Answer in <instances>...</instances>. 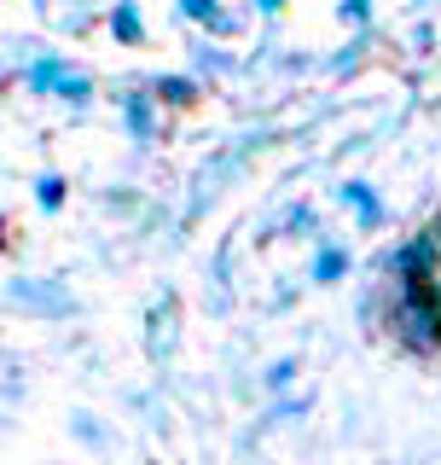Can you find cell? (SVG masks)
Masks as SVG:
<instances>
[{"label": "cell", "mask_w": 441, "mask_h": 465, "mask_svg": "<svg viewBox=\"0 0 441 465\" xmlns=\"http://www.w3.org/2000/svg\"><path fill=\"white\" fill-rule=\"evenodd\" d=\"M384 331L407 355H441V297L436 285H389L384 280Z\"/></svg>", "instance_id": "cell-1"}, {"label": "cell", "mask_w": 441, "mask_h": 465, "mask_svg": "<svg viewBox=\"0 0 441 465\" xmlns=\"http://www.w3.org/2000/svg\"><path fill=\"white\" fill-rule=\"evenodd\" d=\"M0 297H6L18 314H35V320H70L82 309L76 291L58 280V273H12V280L0 285Z\"/></svg>", "instance_id": "cell-2"}, {"label": "cell", "mask_w": 441, "mask_h": 465, "mask_svg": "<svg viewBox=\"0 0 441 465\" xmlns=\"http://www.w3.org/2000/svg\"><path fill=\"white\" fill-rule=\"evenodd\" d=\"M116 111H122V128L134 145H163L169 140V111L157 105L152 87H122L116 94Z\"/></svg>", "instance_id": "cell-3"}, {"label": "cell", "mask_w": 441, "mask_h": 465, "mask_svg": "<svg viewBox=\"0 0 441 465\" xmlns=\"http://www.w3.org/2000/svg\"><path fill=\"white\" fill-rule=\"evenodd\" d=\"M331 203L355 215L360 232H377V227L389 222V203H384V193H377L372 181H337V186H331Z\"/></svg>", "instance_id": "cell-4"}, {"label": "cell", "mask_w": 441, "mask_h": 465, "mask_svg": "<svg viewBox=\"0 0 441 465\" xmlns=\"http://www.w3.org/2000/svg\"><path fill=\"white\" fill-rule=\"evenodd\" d=\"M157 94V105H163L169 116H181V111H198L203 105V94H210V87H203L192 70H163V76H152L145 82Z\"/></svg>", "instance_id": "cell-5"}, {"label": "cell", "mask_w": 441, "mask_h": 465, "mask_svg": "<svg viewBox=\"0 0 441 465\" xmlns=\"http://www.w3.org/2000/svg\"><path fill=\"white\" fill-rule=\"evenodd\" d=\"M70 70H76V64H70V58L58 53V47L35 53V58L24 64V94H41V99H53V94H58V82H64Z\"/></svg>", "instance_id": "cell-6"}, {"label": "cell", "mask_w": 441, "mask_h": 465, "mask_svg": "<svg viewBox=\"0 0 441 465\" xmlns=\"http://www.w3.org/2000/svg\"><path fill=\"white\" fill-rule=\"evenodd\" d=\"M348 273H355V251H348V244H337V239H314L308 280H314V285H337V280H348Z\"/></svg>", "instance_id": "cell-7"}, {"label": "cell", "mask_w": 441, "mask_h": 465, "mask_svg": "<svg viewBox=\"0 0 441 465\" xmlns=\"http://www.w3.org/2000/svg\"><path fill=\"white\" fill-rule=\"evenodd\" d=\"M239 70H244V58H232L220 41H203V35L192 41V76H198L203 87L220 82V76H239Z\"/></svg>", "instance_id": "cell-8"}, {"label": "cell", "mask_w": 441, "mask_h": 465, "mask_svg": "<svg viewBox=\"0 0 441 465\" xmlns=\"http://www.w3.org/2000/svg\"><path fill=\"white\" fill-rule=\"evenodd\" d=\"M105 29H111L116 47H145V12H140V0H111Z\"/></svg>", "instance_id": "cell-9"}, {"label": "cell", "mask_w": 441, "mask_h": 465, "mask_svg": "<svg viewBox=\"0 0 441 465\" xmlns=\"http://www.w3.org/2000/svg\"><path fill=\"white\" fill-rule=\"evenodd\" d=\"M145 349H152L157 361L174 349V297H169V291L152 302V314H145Z\"/></svg>", "instance_id": "cell-10"}, {"label": "cell", "mask_w": 441, "mask_h": 465, "mask_svg": "<svg viewBox=\"0 0 441 465\" xmlns=\"http://www.w3.org/2000/svg\"><path fill=\"white\" fill-rule=\"evenodd\" d=\"M372 47H377V29H355V35L343 41V53L326 58V70H331V76H355L366 58H372Z\"/></svg>", "instance_id": "cell-11"}, {"label": "cell", "mask_w": 441, "mask_h": 465, "mask_svg": "<svg viewBox=\"0 0 441 465\" xmlns=\"http://www.w3.org/2000/svg\"><path fill=\"white\" fill-rule=\"evenodd\" d=\"M273 232H285V239H326V232H319V210L308 198L285 203V215L273 222Z\"/></svg>", "instance_id": "cell-12"}, {"label": "cell", "mask_w": 441, "mask_h": 465, "mask_svg": "<svg viewBox=\"0 0 441 465\" xmlns=\"http://www.w3.org/2000/svg\"><path fill=\"white\" fill-rule=\"evenodd\" d=\"M297 378H302V355H273L268 367H261V390H268V396H290Z\"/></svg>", "instance_id": "cell-13"}, {"label": "cell", "mask_w": 441, "mask_h": 465, "mask_svg": "<svg viewBox=\"0 0 441 465\" xmlns=\"http://www.w3.org/2000/svg\"><path fill=\"white\" fill-rule=\"evenodd\" d=\"M70 436H76L82 448H93V454H111V425L99 413H87V407H76L70 413Z\"/></svg>", "instance_id": "cell-14"}, {"label": "cell", "mask_w": 441, "mask_h": 465, "mask_svg": "<svg viewBox=\"0 0 441 465\" xmlns=\"http://www.w3.org/2000/svg\"><path fill=\"white\" fill-rule=\"evenodd\" d=\"M64 198H70V181L58 169H41L35 174V210L41 215H58V210H64Z\"/></svg>", "instance_id": "cell-15"}, {"label": "cell", "mask_w": 441, "mask_h": 465, "mask_svg": "<svg viewBox=\"0 0 441 465\" xmlns=\"http://www.w3.org/2000/svg\"><path fill=\"white\" fill-rule=\"evenodd\" d=\"M93 94H99V87H93V76H87V70H70V76L64 82H58V105H70V111H82V105H93Z\"/></svg>", "instance_id": "cell-16"}, {"label": "cell", "mask_w": 441, "mask_h": 465, "mask_svg": "<svg viewBox=\"0 0 441 465\" xmlns=\"http://www.w3.org/2000/svg\"><path fill=\"white\" fill-rule=\"evenodd\" d=\"M308 407H314V396H273V407H268V425H297V419H308Z\"/></svg>", "instance_id": "cell-17"}, {"label": "cell", "mask_w": 441, "mask_h": 465, "mask_svg": "<svg viewBox=\"0 0 441 465\" xmlns=\"http://www.w3.org/2000/svg\"><path fill=\"white\" fill-rule=\"evenodd\" d=\"M244 24H250V18H244V12H232V6H220V12H215V18H210V24H203V41H220V47H227V41H232V35H239V29H244Z\"/></svg>", "instance_id": "cell-18"}, {"label": "cell", "mask_w": 441, "mask_h": 465, "mask_svg": "<svg viewBox=\"0 0 441 465\" xmlns=\"http://www.w3.org/2000/svg\"><path fill=\"white\" fill-rule=\"evenodd\" d=\"M372 18H377V0H337V24L372 29Z\"/></svg>", "instance_id": "cell-19"}, {"label": "cell", "mask_w": 441, "mask_h": 465, "mask_svg": "<svg viewBox=\"0 0 441 465\" xmlns=\"http://www.w3.org/2000/svg\"><path fill=\"white\" fill-rule=\"evenodd\" d=\"M220 12V0H174V18H186V24H210Z\"/></svg>", "instance_id": "cell-20"}, {"label": "cell", "mask_w": 441, "mask_h": 465, "mask_svg": "<svg viewBox=\"0 0 441 465\" xmlns=\"http://www.w3.org/2000/svg\"><path fill=\"white\" fill-rule=\"evenodd\" d=\"M285 6H290V0H250V12H256V18H279Z\"/></svg>", "instance_id": "cell-21"}, {"label": "cell", "mask_w": 441, "mask_h": 465, "mask_svg": "<svg viewBox=\"0 0 441 465\" xmlns=\"http://www.w3.org/2000/svg\"><path fill=\"white\" fill-rule=\"evenodd\" d=\"M12 222H6V215H0V251H6V244H12V232H6Z\"/></svg>", "instance_id": "cell-22"}, {"label": "cell", "mask_w": 441, "mask_h": 465, "mask_svg": "<svg viewBox=\"0 0 441 465\" xmlns=\"http://www.w3.org/2000/svg\"><path fill=\"white\" fill-rule=\"evenodd\" d=\"M0 94H6V76H0Z\"/></svg>", "instance_id": "cell-23"}, {"label": "cell", "mask_w": 441, "mask_h": 465, "mask_svg": "<svg viewBox=\"0 0 441 465\" xmlns=\"http://www.w3.org/2000/svg\"><path fill=\"white\" fill-rule=\"evenodd\" d=\"M436 297H441V280H436Z\"/></svg>", "instance_id": "cell-24"}]
</instances>
